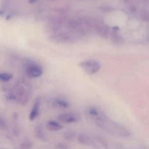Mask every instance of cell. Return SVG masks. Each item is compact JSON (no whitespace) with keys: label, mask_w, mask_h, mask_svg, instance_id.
<instances>
[{"label":"cell","mask_w":149,"mask_h":149,"mask_svg":"<svg viewBox=\"0 0 149 149\" xmlns=\"http://www.w3.org/2000/svg\"><path fill=\"white\" fill-rule=\"evenodd\" d=\"M26 74L31 77H38L42 74V69L39 65L37 64H29L26 67Z\"/></svg>","instance_id":"obj_2"},{"label":"cell","mask_w":149,"mask_h":149,"mask_svg":"<svg viewBox=\"0 0 149 149\" xmlns=\"http://www.w3.org/2000/svg\"><path fill=\"white\" fill-rule=\"evenodd\" d=\"M58 119L61 122L64 123H72V122H75L77 121V117L74 113H64L59 115Z\"/></svg>","instance_id":"obj_3"},{"label":"cell","mask_w":149,"mask_h":149,"mask_svg":"<svg viewBox=\"0 0 149 149\" xmlns=\"http://www.w3.org/2000/svg\"><path fill=\"white\" fill-rule=\"evenodd\" d=\"M39 103L38 102H36L34 105L33 108H32V110L31 111L30 113V119L31 120H33L37 116L38 113H39Z\"/></svg>","instance_id":"obj_5"},{"label":"cell","mask_w":149,"mask_h":149,"mask_svg":"<svg viewBox=\"0 0 149 149\" xmlns=\"http://www.w3.org/2000/svg\"><path fill=\"white\" fill-rule=\"evenodd\" d=\"M13 76L9 73H0V80L3 81H10L12 79Z\"/></svg>","instance_id":"obj_7"},{"label":"cell","mask_w":149,"mask_h":149,"mask_svg":"<svg viewBox=\"0 0 149 149\" xmlns=\"http://www.w3.org/2000/svg\"><path fill=\"white\" fill-rule=\"evenodd\" d=\"M47 127H48V128L50 130L53 131L59 130L62 128L61 125L58 122H56V121H50L48 123V125H47Z\"/></svg>","instance_id":"obj_4"},{"label":"cell","mask_w":149,"mask_h":149,"mask_svg":"<svg viewBox=\"0 0 149 149\" xmlns=\"http://www.w3.org/2000/svg\"><path fill=\"white\" fill-rule=\"evenodd\" d=\"M111 39L115 43V45H121L123 44V39L118 33H114L111 36Z\"/></svg>","instance_id":"obj_6"},{"label":"cell","mask_w":149,"mask_h":149,"mask_svg":"<svg viewBox=\"0 0 149 149\" xmlns=\"http://www.w3.org/2000/svg\"><path fill=\"white\" fill-rule=\"evenodd\" d=\"M80 67L89 75H92L97 72L100 68V64L94 60H89L80 63Z\"/></svg>","instance_id":"obj_1"}]
</instances>
